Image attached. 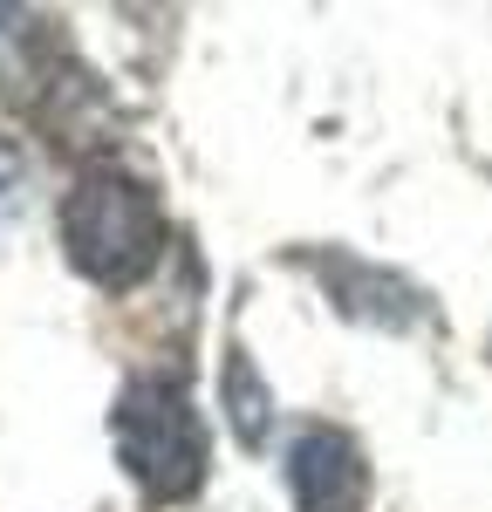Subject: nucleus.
Instances as JSON below:
<instances>
[{
    "instance_id": "f257e3e1",
    "label": "nucleus",
    "mask_w": 492,
    "mask_h": 512,
    "mask_svg": "<svg viewBox=\"0 0 492 512\" xmlns=\"http://www.w3.org/2000/svg\"><path fill=\"white\" fill-rule=\"evenodd\" d=\"M55 219H62L69 267L82 280H96V287H110V294L137 287L164 253V205L123 164H82L76 185L62 192Z\"/></svg>"
},
{
    "instance_id": "f03ea898",
    "label": "nucleus",
    "mask_w": 492,
    "mask_h": 512,
    "mask_svg": "<svg viewBox=\"0 0 492 512\" xmlns=\"http://www.w3.org/2000/svg\"><path fill=\"white\" fill-rule=\"evenodd\" d=\"M110 444H117L123 472L144 485V499L178 506L205 485L212 444H205V417L185 396L178 376H137L123 383L117 410H110Z\"/></svg>"
},
{
    "instance_id": "7ed1b4c3",
    "label": "nucleus",
    "mask_w": 492,
    "mask_h": 512,
    "mask_svg": "<svg viewBox=\"0 0 492 512\" xmlns=\"http://www.w3.org/2000/svg\"><path fill=\"white\" fill-rule=\"evenodd\" d=\"M287 492L301 512H363L369 506V458L335 424H308L287 444Z\"/></svg>"
},
{
    "instance_id": "20e7f679",
    "label": "nucleus",
    "mask_w": 492,
    "mask_h": 512,
    "mask_svg": "<svg viewBox=\"0 0 492 512\" xmlns=\"http://www.w3.org/2000/svg\"><path fill=\"white\" fill-rule=\"evenodd\" d=\"M322 274H328V294H335L349 315L376 321V328H417V321L431 315L424 294H417L410 280L376 274V267H363V260H322Z\"/></svg>"
},
{
    "instance_id": "39448f33",
    "label": "nucleus",
    "mask_w": 492,
    "mask_h": 512,
    "mask_svg": "<svg viewBox=\"0 0 492 512\" xmlns=\"http://www.w3.org/2000/svg\"><path fill=\"white\" fill-rule=\"evenodd\" d=\"M219 403H226V417H233V437H240L246 451H260V444H267V424H274V396H267V383L253 376L246 349H226V383H219Z\"/></svg>"
},
{
    "instance_id": "423d86ee",
    "label": "nucleus",
    "mask_w": 492,
    "mask_h": 512,
    "mask_svg": "<svg viewBox=\"0 0 492 512\" xmlns=\"http://www.w3.org/2000/svg\"><path fill=\"white\" fill-rule=\"evenodd\" d=\"M14 205H21V158L0 144V219H7Z\"/></svg>"
}]
</instances>
